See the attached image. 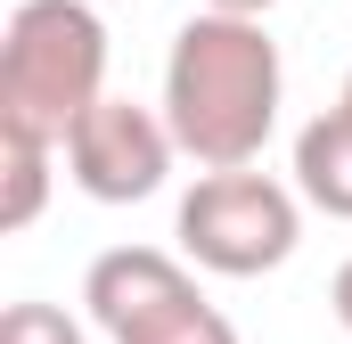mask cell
I'll return each instance as SVG.
<instances>
[{
    "instance_id": "obj_5",
    "label": "cell",
    "mask_w": 352,
    "mask_h": 344,
    "mask_svg": "<svg viewBox=\"0 0 352 344\" xmlns=\"http://www.w3.org/2000/svg\"><path fill=\"white\" fill-rule=\"evenodd\" d=\"M66 180L98 197V205H140V197H156L164 189V172H173L180 140L173 123H164V107H140V98H98L82 123L66 131Z\"/></svg>"
},
{
    "instance_id": "obj_1",
    "label": "cell",
    "mask_w": 352,
    "mask_h": 344,
    "mask_svg": "<svg viewBox=\"0 0 352 344\" xmlns=\"http://www.w3.org/2000/svg\"><path fill=\"white\" fill-rule=\"evenodd\" d=\"M278 98L287 66L263 17H230V8H197L173 33L164 58V123H173L180 156L197 172L263 164L270 131H278Z\"/></svg>"
},
{
    "instance_id": "obj_4",
    "label": "cell",
    "mask_w": 352,
    "mask_h": 344,
    "mask_svg": "<svg viewBox=\"0 0 352 344\" xmlns=\"http://www.w3.org/2000/svg\"><path fill=\"white\" fill-rule=\"evenodd\" d=\"M82 303L107 344H238L221 303H205L188 255L164 246H107L82 270Z\"/></svg>"
},
{
    "instance_id": "obj_3",
    "label": "cell",
    "mask_w": 352,
    "mask_h": 344,
    "mask_svg": "<svg viewBox=\"0 0 352 344\" xmlns=\"http://www.w3.org/2000/svg\"><path fill=\"white\" fill-rule=\"evenodd\" d=\"M173 238L213 279H263L303 246V189H287V180H270L254 164L197 172V189L173 213Z\"/></svg>"
},
{
    "instance_id": "obj_6",
    "label": "cell",
    "mask_w": 352,
    "mask_h": 344,
    "mask_svg": "<svg viewBox=\"0 0 352 344\" xmlns=\"http://www.w3.org/2000/svg\"><path fill=\"white\" fill-rule=\"evenodd\" d=\"M295 189L328 222H352V115L344 107H328L295 131Z\"/></svg>"
},
{
    "instance_id": "obj_11",
    "label": "cell",
    "mask_w": 352,
    "mask_h": 344,
    "mask_svg": "<svg viewBox=\"0 0 352 344\" xmlns=\"http://www.w3.org/2000/svg\"><path fill=\"white\" fill-rule=\"evenodd\" d=\"M336 107H344V115H352V74H344V90H336Z\"/></svg>"
},
{
    "instance_id": "obj_9",
    "label": "cell",
    "mask_w": 352,
    "mask_h": 344,
    "mask_svg": "<svg viewBox=\"0 0 352 344\" xmlns=\"http://www.w3.org/2000/svg\"><path fill=\"white\" fill-rule=\"evenodd\" d=\"M328 303H336V320H344V328H352V262H344V270H336V287H328Z\"/></svg>"
},
{
    "instance_id": "obj_10",
    "label": "cell",
    "mask_w": 352,
    "mask_h": 344,
    "mask_svg": "<svg viewBox=\"0 0 352 344\" xmlns=\"http://www.w3.org/2000/svg\"><path fill=\"white\" fill-rule=\"evenodd\" d=\"M205 8H230V17H270L278 0H205Z\"/></svg>"
},
{
    "instance_id": "obj_2",
    "label": "cell",
    "mask_w": 352,
    "mask_h": 344,
    "mask_svg": "<svg viewBox=\"0 0 352 344\" xmlns=\"http://www.w3.org/2000/svg\"><path fill=\"white\" fill-rule=\"evenodd\" d=\"M107 98V25L90 0H16L0 33V131L66 148V131Z\"/></svg>"
},
{
    "instance_id": "obj_8",
    "label": "cell",
    "mask_w": 352,
    "mask_h": 344,
    "mask_svg": "<svg viewBox=\"0 0 352 344\" xmlns=\"http://www.w3.org/2000/svg\"><path fill=\"white\" fill-rule=\"evenodd\" d=\"M0 344H82V328H74V312H58V303L25 295V303H8V312H0Z\"/></svg>"
},
{
    "instance_id": "obj_7",
    "label": "cell",
    "mask_w": 352,
    "mask_h": 344,
    "mask_svg": "<svg viewBox=\"0 0 352 344\" xmlns=\"http://www.w3.org/2000/svg\"><path fill=\"white\" fill-rule=\"evenodd\" d=\"M50 140L33 131H0V230H33L50 205Z\"/></svg>"
}]
</instances>
